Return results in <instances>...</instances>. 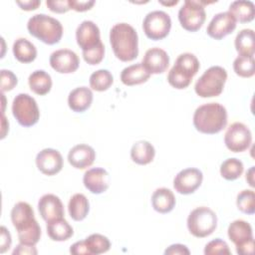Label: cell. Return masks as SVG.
<instances>
[{"label": "cell", "instance_id": "1", "mask_svg": "<svg viewBox=\"0 0 255 255\" xmlns=\"http://www.w3.org/2000/svg\"><path fill=\"white\" fill-rule=\"evenodd\" d=\"M34 215L32 206L25 201L16 203L11 210V221L22 244L35 246L41 238V227Z\"/></svg>", "mask_w": 255, "mask_h": 255}, {"label": "cell", "instance_id": "2", "mask_svg": "<svg viewBox=\"0 0 255 255\" xmlns=\"http://www.w3.org/2000/svg\"><path fill=\"white\" fill-rule=\"evenodd\" d=\"M110 43L115 56L123 62H130L138 55V37L128 23H118L110 31Z\"/></svg>", "mask_w": 255, "mask_h": 255}, {"label": "cell", "instance_id": "3", "mask_svg": "<svg viewBox=\"0 0 255 255\" xmlns=\"http://www.w3.org/2000/svg\"><path fill=\"white\" fill-rule=\"evenodd\" d=\"M227 125V111L218 103L199 106L193 115V126L202 133L215 134Z\"/></svg>", "mask_w": 255, "mask_h": 255}, {"label": "cell", "instance_id": "4", "mask_svg": "<svg viewBox=\"0 0 255 255\" xmlns=\"http://www.w3.org/2000/svg\"><path fill=\"white\" fill-rule=\"evenodd\" d=\"M29 33L47 45L60 42L63 36V26L59 20L40 13L33 15L27 23Z\"/></svg>", "mask_w": 255, "mask_h": 255}, {"label": "cell", "instance_id": "5", "mask_svg": "<svg viewBox=\"0 0 255 255\" xmlns=\"http://www.w3.org/2000/svg\"><path fill=\"white\" fill-rule=\"evenodd\" d=\"M199 68L200 64L195 55L191 53L180 54L167 74V82L175 89H185L190 85Z\"/></svg>", "mask_w": 255, "mask_h": 255}, {"label": "cell", "instance_id": "6", "mask_svg": "<svg viewBox=\"0 0 255 255\" xmlns=\"http://www.w3.org/2000/svg\"><path fill=\"white\" fill-rule=\"evenodd\" d=\"M226 80V70L220 66H212L196 81L194 91L201 98L217 97L222 93Z\"/></svg>", "mask_w": 255, "mask_h": 255}, {"label": "cell", "instance_id": "7", "mask_svg": "<svg viewBox=\"0 0 255 255\" xmlns=\"http://www.w3.org/2000/svg\"><path fill=\"white\" fill-rule=\"evenodd\" d=\"M217 227V215L206 206L194 208L187 217V228L190 234L197 238L207 237Z\"/></svg>", "mask_w": 255, "mask_h": 255}, {"label": "cell", "instance_id": "8", "mask_svg": "<svg viewBox=\"0 0 255 255\" xmlns=\"http://www.w3.org/2000/svg\"><path fill=\"white\" fill-rule=\"evenodd\" d=\"M213 2L214 1L185 0L178 11V20L181 27L189 32H196L199 30L206 19L204 6Z\"/></svg>", "mask_w": 255, "mask_h": 255}, {"label": "cell", "instance_id": "9", "mask_svg": "<svg viewBox=\"0 0 255 255\" xmlns=\"http://www.w3.org/2000/svg\"><path fill=\"white\" fill-rule=\"evenodd\" d=\"M12 114L17 122L25 128L36 125L40 118L37 102L28 94H18L12 103Z\"/></svg>", "mask_w": 255, "mask_h": 255}, {"label": "cell", "instance_id": "10", "mask_svg": "<svg viewBox=\"0 0 255 255\" xmlns=\"http://www.w3.org/2000/svg\"><path fill=\"white\" fill-rule=\"evenodd\" d=\"M228 237L235 244L236 252L240 255L254 253V239L251 225L242 219L232 221L228 226Z\"/></svg>", "mask_w": 255, "mask_h": 255}, {"label": "cell", "instance_id": "11", "mask_svg": "<svg viewBox=\"0 0 255 255\" xmlns=\"http://www.w3.org/2000/svg\"><path fill=\"white\" fill-rule=\"evenodd\" d=\"M171 28L169 15L160 10L151 11L146 14L142 22V29L145 36L153 41L165 38Z\"/></svg>", "mask_w": 255, "mask_h": 255}, {"label": "cell", "instance_id": "12", "mask_svg": "<svg viewBox=\"0 0 255 255\" xmlns=\"http://www.w3.org/2000/svg\"><path fill=\"white\" fill-rule=\"evenodd\" d=\"M252 142V133L249 128L239 122L231 124L224 135V143L232 152L246 150Z\"/></svg>", "mask_w": 255, "mask_h": 255}, {"label": "cell", "instance_id": "13", "mask_svg": "<svg viewBox=\"0 0 255 255\" xmlns=\"http://www.w3.org/2000/svg\"><path fill=\"white\" fill-rule=\"evenodd\" d=\"M202 171L195 167H188L180 170L173 179V187L180 194L193 193L202 183Z\"/></svg>", "mask_w": 255, "mask_h": 255}, {"label": "cell", "instance_id": "14", "mask_svg": "<svg viewBox=\"0 0 255 255\" xmlns=\"http://www.w3.org/2000/svg\"><path fill=\"white\" fill-rule=\"evenodd\" d=\"M76 40L82 52L96 48L102 43L99 27L93 21H83L76 30Z\"/></svg>", "mask_w": 255, "mask_h": 255}, {"label": "cell", "instance_id": "15", "mask_svg": "<svg viewBox=\"0 0 255 255\" xmlns=\"http://www.w3.org/2000/svg\"><path fill=\"white\" fill-rule=\"evenodd\" d=\"M236 28V20L228 11L220 12L213 16L209 22L206 33L215 40H220L231 34Z\"/></svg>", "mask_w": 255, "mask_h": 255}, {"label": "cell", "instance_id": "16", "mask_svg": "<svg viewBox=\"0 0 255 255\" xmlns=\"http://www.w3.org/2000/svg\"><path fill=\"white\" fill-rule=\"evenodd\" d=\"M51 67L60 74H71L78 70L80 60L77 54L69 49H60L50 56Z\"/></svg>", "mask_w": 255, "mask_h": 255}, {"label": "cell", "instance_id": "17", "mask_svg": "<svg viewBox=\"0 0 255 255\" xmlns=\"http://www.w3.org/2000/svg\"><path fill=\"white\" fill-rule=\"evenodd\" d=\"M64 161L63 156L57 149L44 148L36 156L38 169L46 175H55L62 170Z\"/></svg>", "mask_w": 255, "mask_h": 255}, {"label": "cell", "instance_id": "18", "mask_svg": "<svg viewBox=\"0 0 255 255\" xmlns=\"http://www.w3.org/2000/svg\"><path fill=\"white\" fill-rule=\"evenodd\" d=\"M38 210L46 222L64 218V205L61 199L52 193L44 194L39 199Z\"/></svg>", "mask_w": 255, "mask_h": 255}, {"label": "cell", "instance_id": "19", "mask_svg": "<svg viewBox=\"0 0 255 255\" xmlns=\"http://www.w3.org/2000/svg\"><path fill=\"white\" fill-rule=\"evenodd\" d=\"M85 187L94 194L105 192L110 185V176L103 167H93L88 169L83 177Z\"/></svg>", "mask_w": 255, "mask_h": 255}, {"label": "cell", "instance_id": "20", "mask_svg": "<svg viewBox=\"0 0 255 255\" xmlns=\"http://www.w3.org/2000/svg\"><path fill=\"white\" fill-rule=\"evenodd\" d=\"M141 64L150 75L161 74L168 68L169 57L164 50L154 47L145 52Z\"/></svg>", "mask_w": 255, "mask_h": 255}, {"label": "cell", "instance_id": "21", "mask_svg": "<svg viewBox=\"0 0 255 255\" xmlns=\"http://www.w3.org/2000/svg\"><path fill=\"white\" fill-rule=\"evenodd\" d=\"M96 158L95 149L86 143L73 146L68 153L69 163L78 169H85L91 166Z\"/></svg>", "mask_w": 255, "mask_h": 255}, {"label": "cell", "instance_id": "22", "mask_svg": "<svg viewBox=\"0 0 255 255\" xmlns=\"http://www.w3.org/2000/svg\"><path fill=\"white\" fill-rule=\"evenodd\" d=\"M93 102V92L88 87H78L72 90L68 96V106L76 113H83L88 110Z\"/></svg>", "mask_w": 255, "mask_h": 255}, {"label": "cell", "instance_id": "23", "mask_svg": "<svg viewBox=\"0 0 255 255\" xmlns=\"http://www.w3.org/2000/svg\"><path fill=\"white\" fill-rule=\"evenodd\" d=\"M151 204L155 211L159 213H168L175 206V196L170 189L160 187L153 191L151 195Z\"/></svg>", "mask_w": 255, "mask_h": 255}, {"label": "cell", "instance_id": "24", "mask_svg": "<svg viewBox=\"0 0 255 255\" xmlns=\"http://www.w3.org/2000/svg\"><path fill=\"white\" fill-rule=\"evenodd\" d=\"M150 74L143 68L141 63L126 67L121 73V81L126 86H134L145 83Z\"/></svg>", "mask_w": 255, "mask_h": 255}, {"label": "cell", "instance_id": "25", "mask_svg": "<svg viewBox=\"0 0 255 255\" xmlns=\"http://www.w3.org/2000/svg\"><path fill=\"white\" fill-rule=\"evenodd\" d=\"M155 155L154 146L147 140H138L130 148V157L133 162L145 165L150 163Z\"/></svg>", "mask_w": 255, "mask_h": 255}, {"label": "cell", "instance_id": "26", "mask_svg": "<svg viewBox=\"0 0 255 255\" xmlns=\"http://www.w3.org/2000/svg\"><path fill=\"white\" fill-rule=\"evenodd\" d=\"M235 49L239 56L254 57L255 36L252 29H242L235 37Z\"/></svg>", "mask_w": 255, "mask_h": 255}, {"label": "cell", "instance_id": "27", "mask_svg": "<svg viewBox=\"0 0 255 255\" xmlns=\"http://www.w3.org/2000/svg\"><path fill=\"white\" fill-rule=\"evenodd\" d=\"M229 13L235 18L236 22L248 23L254 19L255 16V6L252 1L237 0L233 1L229 5Z\"/></svg>", "mask_w": 255, "mask_h": 255}, {"label": "cell", "instance_id": "28", "mask_svg": "<svg viewBox=\"0 0 255 255\" xmlns=\"http://www.w3.org/2000/svg\"><path fill=\"white\" fill-rule=\"evenodd\" d=\"M14 57L21 63L27 64L33 62L37 57L35 45L26 38H18L13 44Z\"/></svg>", "mask_w": 255, "mask_h": 255}, {"label": "cell", "instance_id": "29", "mask_svg": "<svg viewBox=\"0 0 255 255\" xmlns=\"http://www.w3.org/2000/svg\"><path fill=\"white\" fill-rule=\"evenodd\" d=\"M47 234L54 241H66L74 234L73 227L65 218L47 222Z\"/></svg>", "mask_w": 255, "mask_h": 255}, {"label": "cell", "instance_id": "30", "mask_svg": "<svg viewBox=\"0 0 255 255\" xmlns=\"http://www.w3.org/2000/svg\"><path fill=\"white\" fill-rule=\"evenodd\" d=\"M28 84L33 93L44 96L51 91L52 78L44 70H36L29 76Z\"/></svg>", "mask_w": 255, "mask_h": 255}, {"label": "cell", "instance_id": "31", "mask_svg": "<svg viewBox=\"0 0 255 255\" xmlns=\"http://www.w3.org/2000/svg\"><path fill=\"white\" fill-rule=\"evenodd\" d=\"M68 210L71 218L75 221L84 220L90 210V203L88 198L83 193L74 194L69 201Z\"/></svg>", "mask_w": 255, "mask_h": 255}, {"label": "cell", "instance_id": "32", "mask_svg": "<svg viewBox=\"0 0 255 255\" xmlns=\"http://www.w3.org/2000/svg\"><path fill=\"white\" fill-rule=\"evenodd\" d=\"M244 165L241 160L235 157L225 159L220 165V174L227 180H235L241 176Z\"/></svg>", "mask_w": 255, "mask_h": 255}, {"label": "cell", "instance_id": "33", "mask_svg": "<svg viewBox=\"0 0 255 255\" xmlns=\"http://www.w3.org/2000/svg\"><path fill=\"white\" fill-rule=\"evenodd\" d=\"M114 83V77L110 71L100 69L90 76V87L97 92L107 91Z\"/></svg>", "mask_w": 255, "mask_h": 255}, {"label": "cell", "instance_id": "34", "mask_svg": "<svg viewBox=\"0 0 255 255\" xmlns=\"http://www.w3.org/2000/svg\"><path fill=\"white\" fill-rule=\"evenodd\" d=\"M85 242L90 255L106 253L107 251L110 250L111 247V242L108 239V237L99 233L91 234L89 237L85 239Z\"/></svg>", "mask_w": 255, "mask_h": 255}, {"label": "cell", "instance_id": "35", "mask_svg": "<svg viewBox=\"0 0 255 255\" xmlns=\"http://www.w3.org/2000/svg\"><path fill=\"white\" fill-rule=\"evenodd\" d=\"M233 70L235 74L242 78H250L255 74L254 57L238 56L233 62Z\"/></svg>", "mask_w": 255, "mask_h": 255}, {"label": "cell", "instance_id": "36", "mask_svg": "<svg viewBox=\"0 0 255 255\" xmlns=\"http://www.w3.org/2000/svg\"><path fill=\"white\" fill-rule=\"evenodd\" d=\"M237 208L245 214H254L255 212V193L252 189L240 191L236 198Z\"/></svg>", "mask_w": 255, "mask_h": 255}, {"label": "cell", "instance_id": "37", "mask_svg": "<svg viewBox=\"0 0 255 255\" xmlns=\"http://www.w3.org/2000/svg\"><path fill=\"white\" fill-rule=\"evenodd\" d=\"M204 254L205 255H214V254H231V251L228 247V244L220 239L216 238L210 242H208L205 245L204 248Z\"/></svg>", "mask_w": 255, "mask_h": 255}, {"label": "cell", "instance_id": "38", "mask_svg": "<svg viewBox=\"0 0 255 255\" xmlns=\"http://www.w3.org/2000/svg\"><path fill=\"white\" fill-rule=\"evenodd\" d=\"M83 53V58L84 60L94 66V65H98L100 64L105 56V46L103 43H101L99 46H97L96 48L90 50V51H86V52H82Z\"/></svg>", "mask_w": 255, "mask_h": 255}, {"label": "cell", "instance_id": "39", "mask_svg": "<svg viewBox=\"0 0 255 255\" xmlns=\"http://www.w3.org/2000/svg\"><path fill=\"white\" fill-rule=\"evenodd\" d=\"M0 80H1L0 88L2 93L13 90L18 84V79L16 75L10 70L2 69L0 71Z\"/></svg>", "mask_w": 255, "mask_h": 255}, {"label": "cell", "instance_id": "40", "mask_svg": "<svg viewBox=\"0 0 255 255\" xmlns=\"http://www.w3.org/2000/svg\"><path fill=\"white\" fill-rule=\"evenodd\" d=\"M46 5L52 12L59 14L66 13L70 10L68 0H47Z\"/></svg>", "mask_w": 255, "mask_h": 255}, {"label": "cell", "instance_id": "41", "mask_svg": "<svg viewBox=\"0 0 255 255\" xmlns=\"http://www.w3.org/2000/svg\"><path fill=\"white\" fill-rule=\"evenodd\" d=\"M69 1V7L70 9H73L77 12H85L90 10L94 5V0L89 1H79V0H68Z\"/></svg>", "mask_w": 255, "mask_h": 255}, {"label": "cell", "instance_id": "42", "mask_svg": "<svg viewBox=\"0 0 255 255\" xmlns=\"http://www.w3.org/2000/svg\"><path fill=\"white\" fill-rule=\"evenodd\" d=\"M1 236H0V253H5L7 250H9L12 239H11V234L9 230L5 226H1L0 228Z\"/></svg>", "mask_w": 255, "mask_h": 255}, {"label": "cell", "instance_id": "43", "mask_svg": "<svg viewBox=\"0 0 255 255\" xmlns=\"http://www.w3.org/2000/svg\"><path fill=\"white\" fill-rule=\"evenodd\" d=\"M164 254L165 255H188L190 254V251L185 245L176 243L167 247L164 251Z\"/></svg>", "mask_w": 255, "mask_h": 255}, {"label": "cell", "instance_id": "44", "mask_svg": "<svg viewBox=\"0 0 255 255\" xmlns=\"http://www.w3.org/2000/svg\"><path fill=\"white\" fill-rule=\"evenodd\" d=\"M70 253L74 255H90L85 240L78 241L70 247Z\"/></svg>", "mask_w": 255, "mask_h": 255}, {"label": "cell", "instance_id": "45", "mask_svg": "<svg viewBox=\"0 0 255 255\" xmlns=\"http://www.w3.org/2000/svg\"><path fill=\"white\" fill-rule=\"evenodd\" d=\"M38 252H37V250H36V248H35V246H30V245H25V244H22V243H20V244H18L17 246H16V248L13 250V252H12V254L13 255H18V254H20V255H25V254H34V255H36Z\"/></svg>", "mask_w": 255, "mask_h": 255}, {"label": "cell", "instance_id": "46", "mask_svg": "<svg viewBox=\"0 0 255 255\" xmlns=\"http://www.w3.org/2000/svg\"><path fill=\"white\" fill-rule=\"evenodd\" d=\"M16 4L25 11H32L37 9L41 5L39 0H27V1H16Z\"/></svg>", "mask_w": 255, "mask_h": 255}, {"label": "cell", "instance_id": "47", "mask_svg": "<svg viewBox=\"0 0 255 255\" xmlns=\"http://www.w3.org/2000/svg\"><path fill=\"white\" fill-rule=\"evenodd\" d=\"M246 180L251 187L255 186V184H254V166H251L249 168V170L246 172Z\"/></svg>", "mask_w": 255, "mask_h": 255}, {"label": "cell", "instance_id": "48", "mask_svg": "<svg viewBox=\"0 0 255 255\" xmlns=\"http://www.w3.org/2000/svg\"><path fill=\"white\" fill-rule=\"evenodd\" d=\"M5 129H9V123L6 121L4 113H2V132H1V138L5 137V134H6V130Z\"/></svg>", "mask_w": 255, "mask_h": 255}, {"label": "cell", "instance_id": "49", "mask_svg": "<svg viewBox=\"0 0 255 255\" xmlns=\"http://www.w3.org/2000/svg\"><path fill=\"white\" fill-rule=\"evenodd\" d=\"M160 4L165 5V6H171V5H176L178 3V0H174L172 2H163V1H158Z\"/></svg>", "mask_w": 255, "mask_h": 255}]
</instances>
